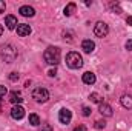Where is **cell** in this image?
<instances>
[{
  "instance_id": "cell-1",
  "label": "cell",
  "mask_w": 132,
  "mask_h": 131,
  "mask_svg": "<svg viewBox=\"0 0 132 131\" xmlns=\"http://www.w3.org/2000/svg\"><path fill=\"white\" fill-rule=\"evenodd\" d=\"M43 59L48 65H59L60 63V49L57 46H49L45 49V54H43Z\"/></svg>"
},
{
  "instance_id": "cell-2",
  "label": "cell",
  "mask_w": 132,
  "mask_h": 131,
  "mask_svg": "<svg viewBox=\"0 0 132 131\" xmlns=\"http://www.w3.org/2000/svg\"><path fill=\"white\" fill-rule=\"evenodd\" d=\"M0 57H2L6 63H12V62L17 59V49H15L12 45H9V43L2 45V46H0Z\"/></svg>"
},
{
  "instance_id": "cell-3",
  "label": "cell",
  "mask_w": 132,
  "mask_h": 131,
  "mask_svg": "<svg viewBox=\"0 0 132 131\" xmlns=\"http://www.w3.org/2000/svg\"><path fill=\"white\" fill-rule=\"evenodd\" d=\"M66 65L69 68H72V69H78V68L83 66V59H81V56L78 53L72 51V53H69L66 56Z\"/></svg>"
},
{
  "instance_id": "cell-4",
  "label": "cell",
  "mask_w": 132,
  "mask_h": 131,
  "mask_svg": "<svg viewBox=\"0 0 132 131\" xmlns=\"http://www.w3.org/2000/svg\"><path fill=\"white\" fill-rule=\"evenodd\" d=\"M32 99H35V102L38 103H43L49 99V91L46 88H42V86H37L32 91Z\"/></svg>"
},
{
  "instance_id": "cell-5",
  "label": "cell",
  "mask_w": 132,
  "mask_h": 131,
  "mask_svg": "<svg viewBox=\"0 0 132 131\" xmlns=\"http://www.w3.org/2000/svg\"><path fill=\"white\" fill-rule=\"evenodd\" d=\"M94 33L97 37H106L109 33V26L104 23V22H97L95 26H94Z\"/></svg>"
},
{
  "instance_id": "cell-6",
  "label": "cell",
  "mask_w": 132,
  "mask_h": 131,
  "mask_svg": "<svg viewBox=\"0 0 132 131\" xmlns=\"http://www.w3.org/2000/svg\"><path fill=\"white\" fill-rule=\"evenodd\" d=\"M11 117L15 119V120H20L25 117V110L20 106V105H14L12 110H11Z\"/></svg>"
},
{
  "instance_id": "cell-7",
  "label": "cell",
  "mask_w": 132,
  "mask_h": 131,
  "mask_svg": "<svg viewBox=\"0 0 132 131\" xmlns=\"http://www.w3.org/2000/svg\"><path fill=\"white\" fill-rule=\"evenodd\" d=\"M71 119H72V113H71L68 108H62L60 113H59V120H60L62 123H69Z\"/></svg>"
},
{
  "instance_id": "cell-8",
  "label": "cell",
  "mask_w": 132,
  "mask_h": 131,
  "mask_svg": "<svg viewBox=\"0 0 132 131\" xmlns=\"http://www.w3.org/2000/svg\"><path fill=\"white\" fill-rule=\"evenodd\" d=\"M81 49H83L85 53L91 54V53L95 49V43H94L91 39H86V40H83V42H81Z\"/></svg>"
},
{
  "instance_id": "cell-9",
  "label": "cell",
  "mask_w": 132,
  "mask_h": 131,
  "mask_svg": "<svg viewBox=\"0 0 132 131\" xmlns=\"http://www.w3.org/2000/svg\"><path fill=\"white\" fill-rule=\"evenodd\" d=\"M98 111H100V114L104 116V117H111L112 116V106L108 105V103H100Z\"/></svg>"
},
{
  "instance_id": "cell-10",
  "label": "cell",
  "mask_w": 132,
  "mask_h": 131,
  "mask_svg": "<svg viewBox=\"0 0 132 131\" xmlns=\"http://www.w3.org/2000/svg\"><path fill=\"white\" fill-rule=\"evenodd\" d=\"M31 26L29 25H26V23H20V25H17V34L19 35H22V37H25V35H29L31 34Z\"/></svg>"
},
{
  "instance_id": "cell-11",
  "label": "cell",
  "mask_w": 132,
  "mask_h": 131,
  "mask_svg": "<svg viewBox=\"0 0 132 131\" xmlns=\"http://www.w3.org/2000/svg\"><path fill=\"white\" fill-rule=\"evenodd\" d=\"M9 102L14 103V105L22 103V102H23V97H22L20 91H11V93H9Z\"/></svg>"
},
{
  "instance_id": "cell-12",
  "label": "cell",
  "mask_w": 132,
  "mask_h": 131,
  "mask_svg": "<svg viewBox=\"0 0 132 131\" xmlns=\"http://www.w3.org/2000/svg\"><path fill=\"white\" fill-rule=\"evenodd\" d=\"M19 12H20L23 17H32L34 14H35V9H34L32 6H28V5H25V6H22V8L19 9Z\"/></svg>"
},
{
  "instance_id": "cell-13",
  "label": "cell",
  "mask_w": 132,
  "mask_h": 131,
  "mask_svg": "<svg viewBox=\"0 0 132 131\" xmlns=\"http://www.w3.org/2000/svg\"><path fill=\"white\" fill-rule=\"evenodd\" d=\"M5 25H6V28H8V30H14L19 23H17V19H15L14 16H11V14H9V16H6V17H5Z\"/></svg>"
},
{
  "instance_id": "cell-14",
  "label": "cell",
  "mask_w": 132,
  "mask_h": 131,
  "mask_svg": "<svg viewBox=\"0 0 132 131\" xmlns=\"http://www.w3.org/2000/svg\"><path fill=\"white\" fill-rule=\"evenodd\" d=\"M83 83H86V85H94V83H95V74L91 72V71H86V72L83 74Z\"/></svg>"
},
{
  "instance_id": "cell-15",
  "label": "cell",
  "mask_w": 132,
  "mask_h": 131,
  "mask_svg": "<svg viewBox=\"0 0 132 131\" xmlns=\"http://www.w3.org/2000/svg\"><path fill=\"white\" fill-rule=\"evenodd\" d=\"M120 103H121L125 108L131 110V108H132V96H129V94H125V96H121V99H120Z\"/></svg>"
},
{
  "instance_id": "cell-16",
  "label": "cell",
  "mask_w": 132,
  "mask_h": 131,
  "mask_svg": "<svg viewBox=\"0 0 132 131\" xmlns=\"http://www.w3.org/2000/svg\"><path fill=\"white\" fill-rule=\"evenodd\" d=\"M75 8H77L75 3H68L65 8V16H72V12L75 11Z\"/></svg>"
},
{
  "instance_id": "cell-17",
  "label": "cell",
  "mask_w": 132,
  "mask_h": 131,
  "mask_svg": "<svg viewBox=\"0 0 132 131\" xmlns=\"http://www.w3.org/2000/svg\"><path fill=\"white\" fill-rule=\"evenodd\" d=\"M29 123H31L32 127L40 125V117H38L37 114H29Z\"/></svg>"
},
{
  "instance_id": "cell-18",
  "label": "cell",
  "mask_w": 132,
  "mask_h": 131,
  "mask_svg": "<svg viewBox=\"0 0 132 131\" xmlns=\"http://www.w3.org/2000/svg\"><path fill=\"white\" fill-rule=\"evenodd\" d=\"M89 99H91V102H94V103H101V96H100L98 93H92L91 96H89Z\"/></svg>"
},
{
  "instance_id": "cell-19",
  "label": "cell",
  "mask_w": 132,
  "mask_h": 131,
  "mask_svg": "<svg viewBox=\"0 0 132 131\" xmlns=\"http://www.w3.org/2000/svg\"><path fill=\"white\" fill-rule=\"evenodd\" d=\"M104 127H106V122H104V120H97V122H95V128L101 130V128H104Z\"/></svg>"
},
{
  "instance_id": "cell-20",
  "label": "cell",
  "mask_w": 132,
  "mask_h": 131,
  "mask_svg": "<svg viewBox=\"0 0 132 131\" xmlns=\"http://www.w3.org/2000/svg\"><path fill=\"white\" fill-rule=\"evenodd\" d=\"M9 80H11V82H17V80H19V74H17V72H11V74H9Z\"/></svg>"
},
{
  "instance_id": "cell-21",
  "label": "cell",
  "mask_w": 132,
  "mask_h": 131,
  "mask_svg": "<svg viewBox=\"0 0 132 131\" xmlns=\"http://www.w3.org/2000/svg\"><path fill=\"white\" fill-rule=\"evenodd\" d=\"M81 111H83V116H85V117L91 116V108H89V106H83V110H81Z\"/></svg>"
},
{
  "instance_id": "cell-22",
  "label": "cell",
  "mask_w": 132,
  "mask_h": 131,
  "mask_svg": "<svg viewBox=\"0 0 132 131\" xmlns=\"http://www.w3.org/2000/svg\"><path fill=\"white\" fill-rule=\"evenodd\" d=\"M111 8H112L114 11H117V14H120V12H121V9H120L118 3H111Z\"/></svg>"
},
{
  "instance_id": "cell-23",
  "label": "cell",
  "mask_w": 132,
  "mask_h": 131,
  "mask_svg": "<svg viewBox=\"0 0 132 131\" xmlns=\"http://www.w3.org/2000/svg\"><path fill=\"white\" fill-rule=\"evenodd\" d=\"M40 131H52V127H51V125H48V123H45V125H42Z\"/></svg>"
},
{
  "instance_id": "cell-24",
  "label": "cell",
  "mask_w": 132,
  "mask_h": 131,
  "mask_svg": "<svg viewBox=\"0 0 132 131\" xmlns=\"http://www.w3.org/2000/svg\"><path fill=\"white\" fill-rule=\"evenodd\" d=\"M8 93V90H6V86H3V85H0V97H3L5 94Z\"/></svg>"
},
{
  "instance_id": "cell-25",
  "label": "cell",
  "mask_w": 132,
  "mask_h": 131,
  "mask_svg": "<svg viewBox=\"0 0 132 131\" xmlns=\"http://www.w3.org/2000/svg\"><path fill=\"white\" fill-rule=\"evenodd\" d=\"M5 9H6V3H5L3 0H0V14L5 12Z\"/></svg>"
},
{
  "instance_id": "cell-26",
  "label": "cell",
  "mask_w": 132,
  "mask_h": 131,
  "mask_svg": "<svg viewBox=\"0 0 132 131\" xmlns=\"http://www.w3.org/2000/svg\"><path fill=\"white\" fill-rule=\"evenodd\" d=\"M125 46H126V49H128V51H132V40H128Z\"/></svg>"
},
{
  "instance_id": "cell-27",
  "label": "cell",
  "mask_w": 132,
  "mask_h": 131,
  "mask_svg": "<svg viewBox=\"0 0 132 131\" xmlns=\"http://www.w3.org/2000/svg\"><path fill=\"white\" fill-rule=\"evenodd\" d=\"M74 131H86V127L85 125H80V127H75Z\"/></svg>"
},
{
  "instance_id": "cell-28",
  "label": "cell",
  "mask_w": 132,
  "mask_h": 131,
  "mask_svg": "<svg viewBox=\"0 0 132 131\" xmlns=\"http://www.w3.org/2000/svg\"><path fill=\"white\" fill-rule=\"evenodd\" d=\"M48 74H49V76H51V77H54V76H55V74H57V71H55V69H51V71H49V72H48Z\"/></svg>"
},
{
  "instance_id": "cell-29",
  "label": "cell",
  "mask_w": 132,
  "mask_h": 131,
  "mask_svg": "<svg viewBox=\"0 0 132 131\" xmlns=\"http://www.w3.org/2000/svg\"><path fill=\"white\" fill-rule=\"evenodd\" d=\"M126 23H128L129 26H132V17H131V16H129L128 19H126Z\"/></svg>"
},
{
  "instance_id": "cell-30",
  "label": "cell",
  "mask_w": 132,
  "mask_h": 131,
  "mask_svg": "<svg viewBox=\"0 0 132 131\" xmlns=\"http://www.w3.org/2000/svg\"><path fill=\"white\" fill-rule=\"evenodd\" d=\"M2 33H3V26L0 25V35H2Z\"/></svg>"
},
{
  "instance_id": "cell-31",
  "label": "cell",
  "mask_w": 132,
  "mask_h": 131,
  "mask_svg": "<svg viewBox=\"0 0 132 131\" xmlns=\"http://www.w3.org/2000/svg\"><path fill=\"white\" fill-rule=\"evenodd\" d=\"M0 106H2V102H0Z\"/></svg>"
}]
</instances>
